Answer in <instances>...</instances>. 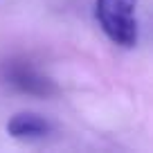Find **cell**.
I'll list each match as a JSON object with an SVG mask.
<instances>
[{
	"mask_svg": "<svg viewBox=\"0 0 153 153\" xmlns=\"http://www.w3.org/2000/svg\"><path fill=\"white\" fill-rule=\"evenodd\" d=\"M95 18L115 45L126 50L137 45V0H95Z\"/></svg>",
	"mask_w": 153,
	"mask_h": 153,
	"instance_id": "6da1fadb",
	"label": "cell"
},
{
	"mask_svg": "<svg viewBox=\"0 0 153 153\" xmlns=\"http://www.w3.org/2000/svg\"><path fill=\"white\" fill-rule=\"evenodd\" d=\"M0 76L7 86L16 88L18 92L29 97H52L56 86L50 76H45L36 65H32L25 59H9L0 68Z\"/></svg>",
	"mask_w": 153,
	"mask_h": 153,
	"instance_id": "7a4b0ae2",
	"label": "cell"
},
{
	"mask_svg": "<svg viewBox=\"0 0 153 153\" xmlns=\"http://www.w3.org/2000/svg\"><path fill=\"white\" fill-rule=\"evenodd\" d=\"M54 124L43 117L41 113H32V110H23V113H16L9 117L7 122V133L16 140H43L48 135H52Z\"/></svg>",
	"mask_w": 153,
	"mask_h": 153,
	"instance_id": "3957f363",
	"label": "cell"
}]
</instances>
